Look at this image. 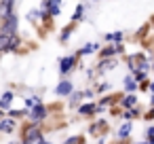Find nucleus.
Segmentation results:
<instances>
[{
  "label": "nucleus",
  "instance_id": "aec40b11",
  "mask_svg": "<svg viewBox=\"0 0 154 144\" xmlns=\"http://www.w3.org/2000/svg\"><path fill=\"white\" fill-rule=\"evenodd\" d=\"M148 142H154V127H148V136H146Z\"/></svg>",
  "mask_w": 154,
  "mask_h": 144
},
{
  "label": "nucleus",
  "instance_id": "b1692460",
  "mask_svg": "<svg viewBox=\"0 0 154 144\" xmlns=\"http://www.w3.org/2000/svg\"><path fill=\"white\" fill-rule=\"evenodd\" d=\"M2 117H5V112H2V108H0V119H2Z\"/></svg>",
  "mask_w": 154,
  "mask_h": 144
},
{
  "label": "nucleus",
  "instance_id": "1a4fd4ad",
  "mask_svg": "<svg viewBox=\"0 0 154 144\" xmlns=\"http://www.w3.org/2000/svg\"><path fill=\"white\" fill-rule=\"evenodd\" d=\"M78 112H80L82 117H91V114L97 112V106H95V104H82V106L78 108Z\"/></svg>",
  "mask_w": 154,
  "mask_h": 144
},
{
  "label": "nucleus",
  "instance_id": "f3484780",
  "mask_svg": "<svg viewBox=\"0 0 154 144\" xmlns=\"http://www.w3.org/2000/svg\"><path fill=\"white\" fill-rule=\"evenodd\" d=\"M82 11H85V7L78 5V9H76V13H74V19H80V17H82Z\"/></svg>",
  "mask_w": 154,
  "mask_h": 144
},
{
  "label": "nucleus",
  "instance_id": "f03ea898",
  "mask_svg": "<svg viewBox=\"0 0 154 144\" xmlns=\"http://www.w3.org/2000/svg\"><path fill=\"white\" fill-rule=\"evenodd\" d=\"M23 140H26L28 144H36V142H45V136L40 133V129H38V123H34L32 127H28V129H26V133H23Z\"/></svg>",
  "mask_w": 154,
  "mask_h": 144
},
{
  "label": "nucleus",
  "instance_id": "9b49d317",
  "mask_svg": "<svg viewBox=\"0 0 154 144\" xmlns=\"http://www.w3.org/2000/svg\"><path fill=\"white\" fill-rule=\"evenodd\" d=\"M131 129H133V127H131V123H122V125H120V129H118V138H122V140H125V138H129V136H131Z\"/></svg>",
  "mask_w": 154,
  "mask_h": 144
},
{
  "label": "nucleus",
  "instance_id": "39448f33",
  "mask_svg": "<svg viewBox=\"0 0 154 144\" xmlns=\"http://www.w3.org/2000/svg\"><path fill=\"white\" fill-rule=\"evenodd\" d=\"M74 66H76V57H74V55H70V57H61V59H59V72H61V74H68Z\"/></svg>",
  "mask_w": 154,
  "mask_h": 144
},
{
  "label": "nucleus",
  "instance_id": "393cba45",
  "mask_svg": "<svg viewBox=\"0 0 154 144\" xmlns=\"http://www.w3.org/2000/svg\"><path fill=\"white\" fill-rule=\"evenodd\" d=\"M150 89H152V93H154V83H152V85H150Z\"/></svg>",
  "mask_w": 154,
  "mask_h": 144
},
{
  "label": "nucleus",
  "instance_id": "0eeeda50",
  "mask_svg": "<svg viewBox=\"0 0 154 144\" xmlns=\"http://www.w3.org/2000/svg\"><path fill=\"white\" fill-rule=\"evenodd\" d=\"M13 2H15V0H2V2H0V17H2V19L13 13Z\"/></svg>",
  "mask_w": 154,
  "mask_h": 144
},
{
  "label": "nucleus",
  "instance_id": "4be33fe9",
  "mask_svg": "<svg viewBox=\"0 0 154 144\" xmlns=\"http://www.w3.org/2000/svg\"><path fill=\"white\" fill-rule=\"evenodd\" d=\"M38 102H40L38 98H28V102H26V104H28V106H34V104H38Z\"/></svg>",
  "mask_w": 154,
  "mask_h": 144
},
{
  "label": "nucleus",
  "instance_id": "5701e85b",
  "mask_svg": "<svg viewBox=\"0 0 154 144\" xmlns=\"http://www.w3.org/2000/svg\"><path fill=\"white\" fill-rule=\"evenodd\" d=\"M70 142H82V138H68V144Z\"/></svg>",
  "mask_w": 154,
  "mask_h": 144
},
{
  "label": "nucleus",
  "instance_id": "a211bd4d",
  "mask_svg": "<svg viewBox=\"0 0 154 144\" xmlns=\"http://www.w3.org/2000/svg\"><path fill=\"white\" fill-rule=\"evenodd\" d=\"M40 17H42V13H40V11H36V13H30V15H28V19H30V21H34V19H40Z\"/></svg>",
  "mask_w": 154,
  "mask_h": 144
},
{
  "label": "nucleus",
  "instance_id": "6e6552de",
  "mask_svg": "<svg viewBox=\"0 0 154 144\" xmlns=\"http://www.w3.org/2000/svg\"><path fill=\"white\" fill-rule=\"evenodd\" d=\"M15 129V119H0V131H5V133H11Z\"/></svg>",
  "mask_w": 154,
  "mask_h": 144
},
{
  "label": "nucleus",
  "instance_id": "dca6fc26",
  "mask_svg": "<svg viewBox=\"0 0 154 144\" xmlns=\"http://www.w3.org/2000/svg\"><path fill=\"white\" fill-rule=\"evenodd\" d=\"M106 40H116V43H120V40H122V32H112V34H106Z\"/></svg>",
  "mask_w": 154,
  "mask_h": 144
},
{
  "label": "nucleus",
  "instance_id": "6ab92c4d",
  "mask_svg": "<svg viewBox=\"0 0 154 144\" xmlns=\"http://www.w3.org/2000/svg\"><path fill=\"white\" fill-rule=\"evenodd\" d=\"M70 34H72V28H66V30H63V34H61V43H66Z\"/></svg>",
  "mask_w": 154,
  "mask_h": 144
},
{
  "label": "nucleus",
  "instance_id": "ddd939ff",
  "mask_svg": "<svg viewBox=\"0 0 154 144\" xmlns=\"http://www.w3.org/2000/svg\"><path fill=\"white\" fill-rule=\"evenodd\" d=\"M125 89H127V91H135V89H137L135 76H127V78H125Z\"/></svg>",
  "mask_w": 154,
  "mask_h": 144
},
{
  "label": "nucleus",
  "instance_id": "423d86ee",
  "mask_svg": "<svg viewBox=\"0 0 154 144\" xmlns=\"http://www.w3.org/2000/svg\"><path fill=\"white\" fill-rule=\"evenodd\" d=\"M72 91H74V87H72V83H70L68 78L59 81V85L55 87V93H57V95H70Z\"/></svg>",
  "mask_w": 154,
  "mask_h": 144
},
{
  "label": "nucleus",
  "instance_id": "2eb2a0df",
  "mask_svg": "<svg viewBox=\"0 0 154 144\" xmlns=\"http://www.w3.org/2000/svg\"><path fill=\"white\" fill-rule=\"evenodd\" d=\"M97 47H99V45H95V43H91V45H87V47H82V49L78 51V55H87V53H93V51H97Z\"/></svg>",
  "mask_w": 154,
  "mask_h": 144
},
{
  "label": "nucleus",
  "instance_id": "f8f14e48",
  "mask_svg": "<svg viewBox=\"0 0 154 144\" xmlns=\"http://www.w3.org/2000/svg\"><path fill=\"white\" fill-rule=\"evenodd\" d=\"M47 9H49V11H47L49 15H59V13H61V11H59V0H49V7H47Z\"/></svg>",
  "mask_w": 154,
  "mask_h": 144
},
{
  "label": "nucleus",
  "instance_id": "20e7f679",
  "mask_svg": "<svg viewBox=\"0 0 154 144\" xmlns=\"http://www.w3.org/2000/svg\"><path fill=\"white\" fill-rule=\"evenodd\" d=\"M28 117H30L34 123H40V121L47 117V108H45V106L38 102V104H34V106H32V110L28 112Z\"/></svg>",
  "mask_w": 154,
  "mask_h": 144
},
{
  "label": "nucleus",
  "instance_id": "412c9836",
  "mask_svg": "<svg viewBox=\"0 0 154 144\" xmlns=\"http://www.w3.org/2000/svg\"><path fill=\"white\" fill-rule=\"evenodd\" d=\"M133 117H137V110H133V108H131V110H127V112H125V119H133Z\"/></svg>",
  "mask_w": 154,
  "mask_h": 144
},
{
  "label": "nucleus",
  "instance_id": "9d476101",
  "mask_svg": "<svg viewBox=\"0 0 154 144\" xmlns=\"http://www.w3.org/2000/svg\"><path fill=\"white\" fill-rule=\"evenodd\" d=\"M13 98H15V95H13L11 91H7L2 98H0V108H2V110H5V108H9V106H11V102H13Z\"/></svg>",
  "mask_w": 154,
  "mask_h": 144
},
{
  "label": "nucleus",
  "instance_id": "f257e3e1",
  "mask_svg": "<svg viewBox=\"0 0 154 144\" xmlns=\"http://www.w3.org/2000/svg\"><path fill=\"white\" fill-rule=\"evenodd\" d=\"M17 47H19L17 34H5V32H0V51H17Z\"/></svg>",
  "mask_w": 154,
  "mask_h": 144
},
{
  "label": "nucleus",
  "instance_id": "7ed1b4c3",
  "mask_svg": "<svg viewBox=\"0 0 154 144\" xmlns=\"http://www.w3.org/2000/svg\"><path fill=\"white\" fill-rule=\"evenodd\" d=\"M17 26H19V19L15 13H11L9 17L2 19V32L5 34H17Z\"/></svg>",
  "mask_w": 154,
  "mask_h": 144
},
{
  "label": "nucleus",
  "instance_id": "4468645a",
  "mask_svg": "<svg viewBox=\"0 0 154 144\" xmlns=\"http://www.w3.org/2000/svg\"><path fill=\"white\" fill-rule=\"evenodd\" d=\"M135 104H137V95H127V98L122 100V106H125V108H133Z\"/></svg>",
  "mask_w": 154,
  "mask_h": 144
}]
</instances>
